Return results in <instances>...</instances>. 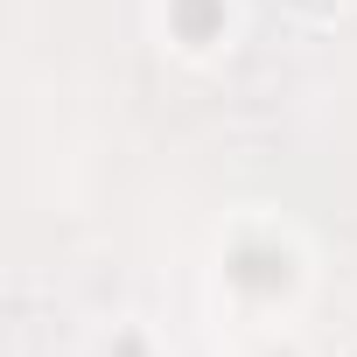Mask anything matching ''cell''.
I'll return each mask as SVG.
<instances>
[{
  "mask_svg": "<svg viewBox=\"0 0 357 357\" xmlns=\"http://www.w3.org/2000/svg\"><path fill=\"white\" fill-rule=\"evenodd\" d=\"M315 287L308 238L273 211H238L211 245V301L238 329H287Z\"/></svg>",
  "mask_w": 357,
  "mask_h": 357,
  "instance_id": "6da1fadb",
  "label": "cell"
},
{
  "mask_svg": "<svg viewBox=\"0 0 357 357\" xmlns=\"http://www.w3.org/2000/svg\"><path fill=\"white\" fill-rule=\"evenodd\" d=\"M245 36V0H154V43L183 63H218Z\"/></svg>",
  "mask_w": 357,
  "mask_h": 357,
  "instance_id": "7a4b0ae2",
  "label": "cell"
},
{
  "mask_svg": "<svg viewBox=\"0 0 357 357\" xmlns=\"http://www.w3.org/2000/svg\"><path fill=\"white\" fill-rule=\"evenodd\" d=\"M91 357H168V343H161V329L147 315H112L91 336Z\"/></svg>",
  "mask_w": 357,
  "mask_h": 357,
  "instance_id": "3957f363",
  "label": "cell"
},
{
  "mask_svg": "<svg viewBox=\"0 0 357 357\" xmlns=\"http://www.w3.org/2000/svg\"><path fill=\"white\" fill-rule=\"evenodd\" d=\"M245 357H308V343H301L294 329H259V343H252Z\"/></svg>",
  "mask_w": 357,
  "mask_h": 357,
  "instance_id": "277c9868",
  "label": "cell"
}]
</instances>
